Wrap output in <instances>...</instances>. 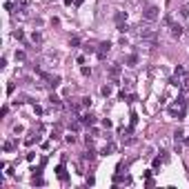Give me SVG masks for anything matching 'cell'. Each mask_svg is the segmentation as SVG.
I'll return each mask as SVG.
<instances>
[{
  "instance_id": "1",
  "label": "cell",
  "mask_w": 189,
  "mask_h": 189,
  "mask_svg": "<svg viewBox=\"0 0 189 189\" xmlns=\"http://www.w3.org/2000/svg\"><path fill=\"white\" fill-rule=\"evenodd\" d=\"M158 16H160V11H158V7H154V5L145 7V11H142V18L147 20V22H156Z\"/></svg>"
},
{
  "instance_id": "2",
  "label": "cell",
  "mask_w": 189,
  "mask_h": 189,
  "mask_svg": "<svg viewBox=\"0 0 189 189\" xmlns=\"http://www.w3.org/2000/svg\"><path fill=\"white\" fill-rule=\"evenodd\" d=\"M165 22H167V25H169V29H171V38H176V40H178L180 36H183V27H180V25H176V22H174L171 18H165Z\"/></svg>"
},
{
  "instance_id": "3",
  "label": "cell",
  "mask_w": 189,
  "mask_h": 189,
  "mask_svg": "<svg viewBox=\"0 0 189 189\" xmlns=\"http://www.w3.org/2000/svg\"><path fill=\"white\" fill-rule=\"evenodd\" d=\"M114 183L116 185H131V176H122V171H116Z\"/></svg>"
},
{
  "instance_id": "4",
  "label": "cell",
  "mask_w": 189,
  "mask_h": 189,
  "mask_svg": "<svg viewBox=\"0 0 189 189\" xmlns=\"http://www.w3.org/2000/svg\"><path fill=\"white\" fill-rule=\"evenodd\" d=\"M80 122L87 125V127H91V125L96 122V116L94 114H82V116H80Z\"/></svg>"
},
{
  "instance_id": "5",
  "label": "cell",
  "mask_w": 189,
  "mask_h": 189,
  "mask_svg": "<svg viewBox=\"0 0 189 189\" xmlns=\"http://www.w3.org/2000/svg\"><path fill=\"white\" fill-rule=\"evenodd\" d=\"M16 147H18V140H14V138H11V140H7V142L2 145V151H5V154H9V151H14Z\"/></svg>"
},
{
  "instance_id": "6",
  "label": "cell",
  "mask_w": 189,
  "mask_h": 189,
  "mask_svg": "<svg viewBox=\"0 0 189 189\" xmlns=\"http://www.w3.org/2000/svg\"><path fill=\"white\" fill-rule=\"evenodd\" d=\"M138 62H140V58L136 54H131V56H127V58H125V65L127 67H138Z\"/></svg>"
},
{
  "instance_id": "7",
  "label": "cell",
  "mask_w": 189,
  "mask_h": 189,
  "mask_svg": "<svg viewBox=\"0 0 189 189\" xmlns=\"http://www.w3.org/2000/svg\"><path fill=\"white\" fill-rule=\"evenodd\" d=\"M120 71H122V67H120V65H111V67H109V76H111V80H114V82H116V78L120 76Z\"/></svg>"
},
{
  "instance_id": "8",
  "label": "cell",
  "mask_w": 189,
  "mask_h": 189,
  "mask_svg": "<svg viewBox=\"0 0 189 189\" xmlns=\"http://www.w3.org/2000/svg\"><path fill=\"white\" fill-rule=\"evenodd\" d=\"M116 149H118V145H116V142H107V145L102 147V156H109V154H114Z\"/></svg>"
},
{
  "instance_id": "9",
  "label": "cell",
  "mask_w": 189,
  "mask_h": 189,
  "mask_svg": "<svg viewBox=\"0 0 189 189\" xmlns=\"http://www.w3.org/2000/svg\"><path fill=\"white\" fill-rule=\"evenodd\" d=\"M49 105H51V107H56V109H60V107H62V100H60V96L51 94V96H49Z\"/></svg>"
},
{
  "instance_id": "10",
  "label": "cell",
  "mask_w": 189,
  "mask_h": 189,
  "mask_svg": "<svg viewBox=\"0 0 189 189\" xmlns=\"http://www.w3.org/2000/svg\"><path fill=\"white\" fill-rule=\"evenodd\" d=\"M56 174H58V178L62 180V183L67 180V169H65V165H58V167H56Z\"/></svg>"
},
{
  "instance_id": "11",
  "label": "cell",
  "mask_w": 189,
  "mask_h": 189,
  "mask_svg": "<svg viewBox=\"0 0 189 189\" xmlns=\"http://www.w3.org/2000/svg\"><path fill=\"white\" fill-rule=\"evenodd\" d=\"M82 160H89V163H94V160H96V151L89 147V149H87L85 154H82Z\"/></svg>"
},
{
  "instance_id": "12",
  "label": "cell",
  "mask_w": 189,
  "mask_h": 189,
  "mask_svg": "<svg viewBox=\"0 0 189 189\" xmlns=\"http://www.w3.org/2000/svg\"><path fill=\"white\" fill-rule=\"evenodd\" d=\"M125 20H127V14H125V11H116V25H120Z\"/></svg>"
},
{
  "instance_id": "13",
  "label": "cell",
  "mask_w": 189,
  "mask_h": 189,
  "mask_svg": "<svg viewBox=\"0 0 189 189\" xmlns=\"http://www.w3.org/2000/svg\"><path fill=\"white\" fill-rule=\"evenodd\" d=\"M60 131H62V127H60V125H56V127H51V136H49V138H58V136H60Z\"/></svg>"
},
{
  "instance_id": "14",
  "label": "cell",
  "mask_w": 189,
  "mask_h": 189,
  "mask_svg": "<svg viewBox=\"0 0 189 189\" xmlns=\"http://www.w3.org/2000/svg\"><path fill=\"white\" fill-rule=\"evenodd\" d=\"M111 91H114V89H111V85H102V89H100V94H102L105 98H107V96H111Z\"/></svg>"
},
{
  "instance_id": "15",
  "label": "cell",
  "mask_w": 189,
  "mask_h": 189,
  "mask_svg": "<svg viewBox=\"0 0 189 189\" xmlns=\"http://www.w3.org/2000/svg\"><path fill=\"white\" fill-rule=\"evenodd\" d=\"M31 40H34L36 45H38V42H42V34H40V31H34V34H31Z\"/></svg>"
},
{
  "instance_id": "16",
  "label": "cell",
  "mask_w": 189,
  "mask_h": 189,
  "mask_svg": "<svg viewBox=\"0 0 189 189\" xmlns=\"http://www.w3.org/2000/svg\"><path fill=\"white\" fill-rule=\"evenodd\" d=\"M116 29H118L120 34H127V31H129V27H127V22H120V25L116 27Z\"/></svg>"
},
{
  "instance_id": "17",
  "label": "cell",
  "mask_w": 189,
  "mask_h": 189,
  "mask_svg": "<svg viewBox=\"0 0 189 189\" xmlns=\"http://www.w3.org/2000/svg\"><path fill=\"white\" fill-rule=\"evenodd\" d=\"M38 140H40V136H36V138L31 136V138H27V140H25V145H27V147H31V145H34V142H38Z\"/></svg>"
},
{
  "instance_id": "18",
  "label": "cell",
  "mask_w": 189,
  "mask_h": 189,
  "mask_svg": "<svg viewBox=\"0 0 189 189\" xmlns=\"http://www.w3.org/2000/svg\"><path fill=\"white\" fill-rule=\"evenodd\" d=\"M65 140H67L69 145H74V142H76L78 138H76V134H67V136H65Z\"/></svg>"
},
{
  "instance_id": "19",
  "label": "cell",
  "mask_w": 189,
  "mask_h": 189,
  "mask_svg": "<svg viewBox=\"0 0 189 189\" xmlns=\"http://www.w3.org/2000/svg\"><path fill=\"white\" fill-rule=\"evenodd\" d=\"M80 105H82V107H91V98H80Z\"/></svg>"
},
{
  "instance_id": "20",
  "label": "cell",
  "mask_w": 189,
  "mask_h": 189,
  "mask_svg": "<svg viewBox=\"0 0 189 189\" xmlns=\"http://www.w3.org/2000/svg\"><path fill=\"white\" fill-rule=\"evenodd\" d=\"M25 58H27V54H25V51H16V60H20V62H22Z\"/></svg>"
},
{
  "instance_id": "21",
  "label": "cell",
  "mask_w": 189,
  "mask_h": 189,
  "mask_svg": "<svg viewBox=\"0 0 189 189\" xmlns=\"http://www.w3.org/2000/svg\"><path fill=\"white\" fill-rule=\"evenodd\" d=\"M80 74L85 76V78H89V76H91V69H89V67H82V69H80Z\"/></svg>"
},
{
  "instance_id": "22",
  "label": "cell",
  "mask_w": 189,
  "mask_h": 189,
  "mask_svg": "<svg viewBox=\"0 0 189 189\" xmlns=\"http://www.w3.org/2000/svg\"><path fill=\"white\" fill-rule=\"evenodd\" d=\"M69 45H71V47H78V45H80V38H78V36H74V38L69 40Z\"/></svg>"
},
{
  "instance_id": "23",
  "label": "cell",
  "mask_w": 189,
  "mask_h": 189,
  "mask_svg": "<svg viewBox=\"0 0 189 189\" xmlns=\"http://www.w3.org/2000/svg\"><path fill=\"white\" fill-rule=\"evenodd\" d=\"M14 38H16V40H22V38H25V34H22L20 29H16V31H14Z\"/></svg>"
},
{
  "instance_id": "24",
  "label": "cell",
  "mask_w": 189,
  "mask_h": 189,
  "mask_svg": "<svg viewBox=\"0 0 189 189\" xmlns=\"http://www.w3.org/2000/svg\"><path fill=\"white\" fill-rule=\"evenodd\" d=\"M174 136H176V140H183V138H185L183 129H176V131H174Z\"/></svg>"
},
{
  "instance_id": "25",
  "label": "cell",
  "mask_w": 189,
  "mask_h": 189,
  "mask_svg": "<svg viewBox=\"0 0 189 189\" xmlns=\"http://www.w3.org/2000/svg\"><path fill=\"white\" fill-rule=\"evenodd\" d=\"M18 5H20V7H22V9H27V7H29V5H31V0H18Z\"/></svg>"
},
{
  "instance_id": "26",
  "label": "cell",
  "mask_w": 189,
  "mask_h": 189,
  "mask_svg": "<svg viewBox=\"0 0 189 189\" xmlns=\"http://www.w3.org/2000/svg\"><path fill=\"white\" fill-rule=\"evenodd\" d=\"M180 16H189V5H183V7H180Z\"/></svg>"
},
{
  "instance_id": "27",
  "label": "cell",
  "mask_w": 189,
  "mask_h": 189,
  "mask_svg": "<svg viewBox=\"0 0 189 189\" xmlns=\"http://www.w3.org/2000/svg\"><path fill=\"white\" fill-rule=\"evenodd\" d=\"M176 76H185V67H183V65L176 67Z\"/></svg>"
},
{
  "instance_id": "28",
  "label": "cell",
  "mask_w": 189,
  "mask_h": 189,
  "mask_svg": "<svg viewBox=\"0 0 189 189\" xmlns=\"http://www.w3.org/2000/svg\"><path fill=\"white\" fill-rule=\"evenodd\" d=\"M138 125V114H131V127H136Z\"/></svg>"
},
{
  "instance_id": "29",
  "label": "cell",
  "mask_w": 189,
  "mask_h": 189,
  "mask_svg": "<svg viewBox=\"0 0 189 189\" xmlns=\"http://www.w3.org/2000/svg\"><path fill=\"white\" fill-rule=\"evenodd\" d=\"M102 127H107V129H109V127H111V120H109V118H102Z\"/></svg>"
},
{
  "instance_id": "30",
  "label": "cell",
  "mask_w": 189,
  "mask_h": 189,
  "mask_svg": "<svg viewBox=\"0 0 189 189\" xmlns=\"http://www.w3.org/2000/svg\"><path fill=\"white\" fill-rule=\"evenodd\" d=\"M31 171H34V176H40V174H42V167H34Z\"/></svg>"
},
{
  "instance_id": "31",
  "label": "cell",
  "mask_w": 189,
  "mask_h": 189,
  "mask_svg": "<svg viewBox=\"0 0 189 189\" xmlns=\"http://www.w3.org/2000/svg\"><path fill=\"white\" fill-rule=\"evenodd\" d=\"M85 51H87V54H94V51H96V47H91V45H85Z\"/></svg>"
},
{
  "instance_id": "32",
  "label": "cell",
  "mask_w": 189,
  "mask_h": 189,
  "mask_svg": "<svg viewBox=\"0 0 189 189\" xmlns=\"http://www.w3.org/2000/svg\"><path fill=\"white\" fill-rule=\"evenodd\" d=\"M36 158V151H29V154H27V160H29V163H31V160H34Z\"/></svg>"
}]
</instances>
